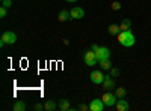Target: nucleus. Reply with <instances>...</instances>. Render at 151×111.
Listing matches in <instances>:
<instances>
[{"mask_svg":"<svg viewBox=\"0 0 151 111\" xmlns=\"http://www.w3.org/2000/svg\"><path fill=\"white\" fill-rule=\"evenodd\" d=\"M98 65H100V68H101V71H110V69H112V62H110V59L100 60Z\"/></svg>","mask_w":151,"mask_h":111,"instance_id":"ddd939ff","label":"nucleus"},{"mask_svg":"<svg viewBox=\"0 0 151 111\" xmlns=\"http://www.w3.org/2000/svg\"><path fill=\"white\" fill-rule=\"evenodd\" d=\"M119 27L121 30H130L132 29V20L130 18H122L119 23Z\"/></svg>","mask_w":151,"mask_h":111,"instance_id":"4468645a","label":"nucleus"},{"mask_svg":"<svg viewBox=\"0 0 151 111\" xmlns=\"http://www.w3.org/2000/svg\"><path fill=\"white\" fill-rule=\"evenodd\" d=\"M118 42H119L122 47H125V48L133 47V45L136 44V38H134L132 29H130V30H121L119 35H118Z\"/></svg>","mask_w":151,"mask_h":111,"instance_id":"f257e3e1","label":"nucleus"},{"mask_svg":"<svg viewBox=\"0 0 151 111\" xmlns=\"http://www.w3.org/2000/svg\"><path fill=\"white\" fill-rule=\"evenodd\" d=\"M115 108L118 111H129L130 110V104H129V101H125V98H121V99L116 101Z\"/></svg>","mask_w":151,"mask_h":111,"instance_id":"9d476101","label":"nucleus"},{"mask_svg":"<svg viewBox=\"0 0 151 111\" xmlns=\"http://www.w3.org/2000/svg\"><path fill=\"white\" fill-rule=\"evenodd\" d=\"M12 110H14V111H24V110H26V104H24L23 101H17L14 104V107H12Z\"/></svg>","mask_w":151,"mask_h":111,"instance_id":"f3484780","label":"nucleus"},{"mask_svg":"<svg viewBox=\"0 0 151 111\" xmlns=\"http://www.w3.org/2000/svg\"><path fill=\"white\" fill-rule=\"evenodd\" d=\"M107 30H109V33H110L112 36H118L119 32H121V27L118 26V24H110Z\"/></svg>","mask_w":151,"mask_h":111,"instance_id":"dca6fc26","label":"nucleus"},{"mask_svg":"<svg viewBox=\"0 0 151 111\" xmlns=\"http://www.w3.org/2000/svg\"><path fill=\"white\" fill-rule=\"evenodd\" d=\"M70 108H71V105H70V101H68V99L62 98V99L58 101V110H60V111H68Z\"/></svg>","mask_w":151,"mask_h":111,"instance_id":"9b49d317","label":"nucleus"},{"mask_svg":"<svg viewBox=\"0 0 151 111\" xmlns=\"http://www.w3.org/2000/svg\"><path fill=\"white\" fill-rule=\"evenodd\" d=\"M62 41H64V45H68V44H70V41H68V39H62Z\"/></svg>","mask_w":151,"mask_h":111,"instance_id":"a878e982","label":"nucleus"},{"mask_svg":"<svg viewBox=\"0 0 151 111\" xmlns=\"http://www.w3.org/2000/svg\"><path fill=\"white\" fill-rule=\"evenodd\" d=\"M103 87H104L107 92H112L113 89H116L115 78L110 77V75H106V78H104V81H103Z\"/></svg>","mask_w":151,"mask_h":111,"instance_id":"6e6552de","label":"nucleus"},{"mask_svg":"<svg viewBox=\"0 0 151 111\" xmlns=\"http://www.w3.org/2000/svg\"><path fill=\"white\" fill-rule=\"evenodd\" d=\"M101 99H103V102H104L106 107H115V104H116V101H118V98H116L115 93H112V92H107V90H106Z\"/></svg>","mask_w":151,"mask_h":111,"instance_id":"7ed1b4c3","label":"nucleus"},{"mask_svg":"<svg viewBox=\"0 0 151 111\" xmlns=\"http://www.w3.org/2000/svg\"><path fill=\"white\" fill-rule=\"evenodd\" d=\"M79 110H82V111H86V110H89V105H85V104H79V107H77Z\"/></svg>","mask_w":151,"mask_h":111,"instance_id":"5701e85b","label":"nucleus"},{"mask_svg":"<svg viewBox=\"0 0 151 111\" xmlns=\"http://www.w3.org/2000/svg\"><path fill=\"white\" fill-rule=\"evenodd\" d=\"M119 74H121V71H119L118 68H112V69H110V77H113V78L119 77Z\"/></svg>","mask_w":151,"mask_h":111,"instance_id":"6ab92c4d","label":"nucleus"},{"mask_svg":"<svg viewBox=\"0 0 151 111\" xmlns=\"http://www.w3.org/2000/svg\"><path fill=\"white\" fill-rule=\"evenodd\" d=\"M70 18H71V12H70V11H67V9L60 11V12H59V15H58V21H60V23L68 21Z\"/></svg>","mask_w":151,"mask_h":111,"instance_id":"f8f14e48","label":"nucleus"},{"mask_svg":"<svg viewBox=\"0 0 151 111\" xmlns=\"http://www.w3.org/2000/svg\"><path fill=\"white\" fill-rule=\"evenodd\" d=\"M70 12H71V18H73V20H80V18L85 17V11H83V8H80V6H74Z\"/></svg>","mask_w":151,"mask_h":111,"instance_id":"1a4fd4ad","label":"nucleus"},{"mask_svg":"<svg viewBox=\"0 0 151 111\" xmlns=\"http://www.w3.org/2000/svg\"><path fill=\"white\" fill-rule=\"evenodd\" d=\"M65 2H70V3H74V2H77V0H65Z\"/></svg>","mask_w":151,"mask_h":111,"instance_id":"bb28decb","label":"nucleus"},{"mask_svg":"<svg viewBox=\"0 0 151 111\" xmlns=\"http://www.w3.org/2000/svg\"><path fill=\"white\" fill-rule=\"evenodd\" d=\"M98 47H100V45H97V44H92V45H91V50H92V51H97V50H98Z\"/></svg>","mask_w":151,"mask_h":111,"instance_id":"393cba45","label":"nucleus"},{"mask_svg":"<svg viewBox=\"0 0 151 111\" xmlns=\"http://www.w3.org/2000/svg\"><path fill=\"white\" fill-rule=\"evenodd\" d=\"M2 6H5V8H11L12 6V2H11V0H2Z\"/></svg>","mask_w":151,"mask_h":111,"instance_id":"4be33fe9","label":"nucleus"},{"mask_svg":"<svg viewBox=\"0 0 151 111\" xmlns=\"http://www.w3.org/2000/svg\"><path fill=\"white\" fill-rule=\"evenodd\" d=\"M95 56L100 60H106V59H110V50L107 47H98V50L95 51Z\"/></svg>","mask_w":151,"mask_h":111,"instance_id":"0eeeda50","label":"nucleus"},{"mask_svg":"<svg viewBox=\"0 0 151 111\" xmlns=\"http://www.w3.org/2000/svg\"><path fill=\"white\" fill-rule=\"evenodd\" d=\"M83 62H85L86 66H95V65L98 63V59H97V56H95V51H92V50L85 51V54H83Z\"/></svg>","mask_w":151,"mask_h":111,"instance_id":"f03ea898","label":"nucleus"},{"mask_svg":"<svg viewBox=\"0 0 151 111\" xmlns=\"http://www.w3.org/2000/svg\"><path fill=\"white\" fill-rule=\"evenodd\" d=\"M6 14H8V8L2 6V8H0V17H2V18H5V17H6Z\"/></svg>","mask_w":151,"mask_h":111,"instance_id":"412c9836","label":"nucleus"},{"mask_svg":"<svg viewBox=\"0 0 151 111\" xmlns=\"http://www.w3.org/2000/svg\"><path fill=\"white\" fill-rule=\"evenodd\" d=\"M44 110H45V111H56V110H58V104H56L55 101H45Z\"/></svg>","mask_w":151,"mask_h":111,"instance_id":"2eb2a0df","label":"nucleus"},{"mask_svg":"<svg viewBox=\"0 0 151 111\" xmlns=\"http://www.w3.org/2000/svg\"><path fill=\"white\" fill-rule=\"evenodd\" d=\"M115 95H116L118 99H121V98H125V95H127V90H125L124 87H118V89H115Z\"/></svg>","mask_w":151,"mask_h":111,"instance_id":"a211bd4d","label":"nucleus"},{"mask_svg":"<svg viewBox=\"0 0 151 111\" xmlns=\"http://www.w3.org/2000/svg\"><path fill=\"white\" fill-rule=\"evenodd\" d=\"M0 41H3L5 44L12 45V44H15V42H17V35H15L14 32H11V30H6V32H3V35H2V38H0Z\"/></svg>","mask_w":151,"mask_h":111,"instance_id":"20e7f679","label":"nucleus"},{"mask_svg":"<svg viewBox=\"0 0 151 111\" xmlns=\"http://www.w3.org/2000/svg\"><path fill=\"white\" fill-rule=\"evenodd\" d=\"M110 8H112L113 11H119V9H121V3H119V2H112Z\"/></svg>","mask_w":151,"mask_h":111,"instance_id":"aec40b11","label":"nucleus"},{"mask_svg":"<svg viewBox=\"0 0 151 111\" xmlns=\"http://www.w3.org/2000/svg\"><path fill=\"white\" fill-rule=\"evenodd\" d=\"M104 107L106 105H104L101 98H95V99L91 101V104H89V111H103Z\"/></svg>","mask_w":151,"mask_h":111,"instance_id":"423d86ee","label":"nucleus"},{"mask_svg":"<svg viewBox=\"0 0 151 111\" xmlns=\"http://www.w3.org/2000/svg\"><path fill=\"white\" fill-rule=\"evenodd\" d=\"M89 78H91V81H92L94 84H103L106 75L103 74V71H92V72L89 74Z\"/></svg>","mask_w":151,"mask_h":111,"instance_id":"39448f33","label":"nucleus"},{"mask_svg":"<svg viewBox=\"0 0 151 111\" xmlns=\"http://www.w3.org/2000/svg\"><path fill=\"white\" fill-rule=\"evenodd\" d=\"M35 110H36V111H42V110H44V105H41V104H36V105H35Z\"/></svg>","mask_w":151,"mask_h":111,"instance_id":"b1692460","label":"nucleus"}]
</instances>
